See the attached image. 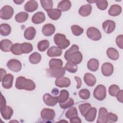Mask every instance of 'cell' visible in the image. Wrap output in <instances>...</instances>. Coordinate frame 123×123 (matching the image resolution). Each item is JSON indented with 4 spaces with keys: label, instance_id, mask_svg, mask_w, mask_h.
I'll return each mask as SVG.
<instances>
[{
    "label": "cell",
    "instance_id": "cell-35",
    "mask_svg": "<svg viewBox=\"0 0 123 123\" xmlns=\"http://www.w3.org/2000/svg\"><path fill=\"white\" fill-rule=\"evenodd\" d=\"M77 64L72 62L71 61H68L64 66L65 70L71 73H75L77 71Z\"/></svg>",
    "mask_w": 123,
    "mask_h": 123
},
{
    "label": "cell",
    "instance_id": "cell-30",
    "mask_svg": "<svg viewBox=\"0 0 123 123\" xmlns=\"http://www.w3.org/2000/svg\"><path fill=\"white\" fill-rule=\"evenodd\" d=\"M108 57L112 60H117L119 58V54L117 49L113 48H109L106 51Z\"/></svg>",
    "mask_w": 123,
    "mask_h": 123
},
{
    "label": "cell",
    "instance_id": "cell-6",
    "mask_svg": "<svg viewBox=\"0 0 123 123\" xmlns=\"http://www.w3.org/2000/svg\"><path fill=\"white\" fill-rule=\"evenodd\" d=\"M48 75L50 77L57 78L61 76H63L65 73V70L62 67L59 68L51 69L48 68L46 70Z\"/></svg>",
    "mask_w": 123,
    "mask_h": 123
},
{
    "label": "cell",
    "instance_id": "cell-24",
    "mask_svg": "<svg viewBox=\"0 0 123 123\" xmlns=\"http://www.w3.org/2000/svg\"><path fill=\"white\" fill-rule=\"evenodd\" d=\"M36 35V30L33 26L27 28L24 32V37L26 39L31 40L33 39Z\"/></svg>",
    "mask_w": 123,
    "mask_h": 123
},
{
    "label": "cell",
    "instance_id": "cell-7",
    "mask_svg": "<svg viewBox=\"0 0 123 123\" xmlns=\"http://www.w3.org/2000/svg\"><path fill=\"white\" fill-rule=\"evenodd\" d=\"M0 110L2 118L6 120H10L13 113L12 109L9 106H6V105L0 106Z\"/></svg>",
    "mask_w": 123,
    "mask_h": 123
},
{
    "label": "cell",
    "instance_id": "cell-32",
    "mask_svg": "<svg viewBox=\"0 0 123 123\" xmlns=\"http://www.w3.org/2000/svg\"><path fill=\"white\" fill-rule=\"evenodd\" d=\"M11 27L7 24H1L0 25V34L2 36H7L11 33Z\"/></svg>",
    "mask_w": 123,
    "mask_h": 123
},
{
    "label": "cell",
    "instance_id": "cell-55",
    "mask_svg": "<svg viewBox=\"0 0 123 123\" xmlns=\"http://www.w3.org/2000/svg\"><path fill=\"white\" fill-rule=\"evenodd\" d=\"M24 0H13V2L15 3V4H17V5H20V4H21L23 2H24Z\"/></svg>",
    "mask_w": 123,
    "mask_h": 123
},
{
    "label": "cell",
    "instance_id": "cell-18",
    "mask_svg": "<svg viewBox=\"0 0 123 123\" xmlns=\"http://www.w3.org/2000/svg\"><path fill=\"white\" fill-rule=\"evenodd\" d=\"M47 55L50 57L60 56L62 53V50L58 47L52 46L47 50Z\"/></svg>",
    "mask_w": 123,
    "mask_h": 123
},
{
    "label": "cell",
    "instance_id": "cell-50",
    "mask_svg": "<svg viewBox=\"0 0 123 123\" xmlns=\"http://www.w3.org/2000/svg\"><path fill=\"white\" fill-rule=\"evenodd\" d=\"M116 43L117 45L121 49H123V36L120 35L118 36L116 38Z\"/></svg>",
    "mask_w": 123,
    "mask_h": 123
},
{
    "label": "cell",
    "instance_id": "cell-44",
    "mask_svg": "<svg viewBox=\"0 0 123 123\" xmlns=\"http://www.w3.org/2000/svg\"><path fill=\"white\" fill-rule=\"evenodd\" d=\"M95 3L98 8L100 10H105L108 6V2L106 0H97Z\"/></svg>",
    "mask_w": 123,
    "mask_h": 123
},
{
    "label": "cell",
    "instance_id": "cell-9",
    "mask_svg": "<svg viewBox=\"0 0 123 123\" xmlns=\"http://www.w3.org/2000/svg\"><path fill=\"white\" fill-rule=\"evenodd\" d=\"M40 116L42 119L46 120H52L55 117V112L52 109L48 108L43 109L40 113Z\"/></svg>",
    "mask_w": 123,
    "mask_h": 123
},
{
    "label": "cell",
    "instance_id": "cell-52",
    "mask_svg": "<svg viewBox=\"0 0 123 123\" xmlns=\"http://www.w3.org/2000/svg\"><path fill=\"white\" fill-rule=\"evenodd\" d=\"M70 122L71 123H81L82 122L81 120L78 116H74L70 119Z\"/></svg>",
    "mask_w": 123,
    "mask_h": 123
},
{
    "label": "cell",
    "instance_id": "cell-5",
    "mask_svg": "<svg viewBox=\"0 0 123 123\" xmlns=\"http://www.w3.org/2000/svg\"><path fill=\"white\" fill-rule=\"evenodd\" d=\"M87 37L94 41H98L101 38V34L98 29L94 27H90L86 30Z\"/></svg>",
    "mask_w": 123,
    "mask_h": 123
},
{
    "label": "cell",
    "instance_id": "cell-45",
    "mask_svg": "<svg viewBox=\"0 0 123 123\" xmlns=\"http://www.w3.org/2000/svg\"><path fill=\"white\" fill-rule=\"evenodd\" d=\"M76 116H78V112L76 108L74 107L70 108L65 113V116L69 119Z\"/></svg>",
    "mask_w": 123,
    "mask_h": 123
},
{
    "label": "cell",
    "instance_id": "cell-29",
    "mask_svg": "<svg viewBox=\"0 0 123 123\" xmlns=\"http://www.w3.org/2000/svg\"><path fill=\"white\" fill-rule=\"evenodd\" d=\"M87 67L91 71L96 72L99 67V62L97 59L92 58L90 59L87 63Z\"/></svg>",
    "mask_w": 123,
    "mask_h": 123
},
{
    "label": "cell",
    "instance_id": "cell-22",
    "mask_svg": "<svg viewBox=\"0 0 123 123\" xmlns=\"http://www.w3.org/2000/svg\"><path fill=\"white\" fill-rule=\"evenodd\" d=\"M92 9V8L90 4H85L80 7L78 11V13L81 16L83 17H86L90 14Z\"/></svg>",
    "mask_w": 123,
    "mask_h": 123
},
{
    "label": "cell",
    "instance_id": "cell-16",
    "mask_svg": "<svg viewBox=\"0 0 123 123\" xmlns=\"http://www.w3.org/2000/svg\"><path fill=\"white\" fill-rule=\"evenodd\" d=\"M55 31V27L54 25L51 24H47L45 25L42 28V34L47 37L52 36Z\"/></svg>",
    "mask_w": 123,
    "mask_h": 123
},
{
    "label": "cell",
    "instance_id": "cell-31",
    "mask_svg": "<svg viewBox=\"0 0 123 123\" xmlns=\"http://www.w3.org/2000/svg\"><path fill=\"white\" fill-rule=\"evenodd\" d=\"M49 68L51 69L61 68L63 65V62L60 59H51L49 61Z\"/></svg>",
    "mask_w": 123,
    "mask_h": 123
},
{
    "label": "cell",
    "instance_id": "cell-37",
    "mask_svg": "<svg viewBox=\"0 0 123 123\" xmlns=\"http://www.w3.org/2000/svg\"><path fill=\"white\" fill-rule=\"evenodd\" d=\"M69 97V92L65 89H62L60 92V95L58 97L59 103H63L66 101Z\"/></svg>",
    "mask_w": 123,
    "mask_h": 123
},
{
    "label": "cell",
    "instance_id": "cell-13",
    "mask_svg": "<svg viewBox=\"0 0 123 123\" xmlns=\"http://www.w3.org/2000/svg\"><path fill=\"white\" fill-rule=\"evenodd\" d=\"M55 84L57 86L59 87H67L71 84V80L67 77L61 76L56 78Z\"/></svg>",
    "mask_w": 123,
    "mask_h": 123
},
{
    "label": "cell",
    "instance_id": "cell-40",
    "mask_svg": "<svg viewBox=\"0 0 123 123\" xmlns=\"http://www.w3.org/2000/svg\"><path fill=\"white\" fill-rule=\"evenodd\" d=\"M91 107V105L89 103H85L81 104L79 105L78 108L80 111L81 114L83 116H85L86 113L88 111V110Z\"/></svg>",
    "mask_w": 123,
    "mask_h": 123
},
{
    "label": "cell",
    "instance_id": "cell-48",
    "mask_svg": "<svg viewBox=\"0 0 123 123\" xmlns=\"http://www.w3.org/2000/svg\"><path fill=\"white\" fill-rule=\"evenodd\" d=\"M120 90V87L116 85H112L109 88V93L112 97H115L117 93Z\"/></svg>",
    "mask_w": 123,
    "mask_h": 123
},
{
    "label": "cell",
    "instance_id": "cell-19",
    "mask_svg": "<svg viewBox=\"0 0 123 123\" xmlns=\"http://www.w3.org/2000/svg\"><path fill=\"white\" fill-rule=\"evenodd\" d=\"M84 80L86 85L89 86H94L96 83V78L92 74L86 73L84 76Z\"/></svg>",
    "mask_w": 123,
    "mask_h": 123
},
{
    "label": "cell",
    "instance_id": "cell-47",
    "mask_svg": "<svg viewBox=\"0 0 123 123\" xmlns=\"http://www.w3.org/2000/svg\"><path fill=\"white\" fill-rule=\"evenodd\" d=\"M79 96L83 99H88L90 96V91L87 89H82L79 91Z\"/></svg>",
    "mask_w": 123,
    "mask_h": 123
},
{
    "label": "cell",
    "instance_id": "cell-56",
    "mask_svg": "<svg viewBox=\"0 0 123 123\" xmlns=\"http://www.w3.org/2000/svg\"><path fill=\"white\" fill-rule=\"evenodd\" d=\"M58 93H59V90H58V89H56V88H54L52 90V94L54 95H56L58 94Z\"/></svg>",
    "mask_w": 123,
    "mask_h": 123
},
{
    "label": "cell",
    "instance_id": "cell-28",
    "mask_svg": "<svg viewBox=\"0 0 123 123\" xmlns=\"http://www.w3.org/2000/svg\"><path fill=\"white\" fill-rule=\"evenodd\" d=\"M122 7L117 4L112 5L108 11V13L112 16H116L121 14L122 12Z\"/></svg>",
    "mask_w": 123,
    "mask_h": 123
},
{
    "label": "cell",
    "instance_id": "cell-23",
    "mask_svg": "<svg viewBox=\"0 0 123 123\" xmlns=\"http://www.w3.org/2000/svg\"><path fill=\"white\" fill-rule=\"evenodd\" d=\"M96 115L97 109L95 107H91L86 112L84 117L86 121L89 122H92L95 120Z\"/></svg>",
    "mask_w": 123,
    "mask_h": 123
},
{
    "label": "cell",
    "instance_id": "cell-53",
    "mask_svg": "<svg viewBox=\"0 0 123 123\" xmlns=\"http://www.w3.org/2000/svg\"><path fill=\"white\" fill-rule=\"evenodd\" d=\"M74 79H75L76 82L77 83V86H76V88H77V89H79V88L81 87V85H82V81H81V79H80L79 77L76 76H74Z\"/></svg>",
    "mask_w": 123,
    "mask_h": 123
},
{
    "label": "cell",
    "instance_id": "cell-25",
    "mask_svg": "<svg viewBox=\"0 0 123 123\" xmlns=\"http://www.w3.org/2000/svg\"><path fill=\"white\" fill-rule=\"evenodd\" d=\"M108 114V111L105 108L101 107L99 110L98 118L97 121V123H106V116Z\"/></svg>",
    "mask_w": 123,
    "mask_h": 123
},
{
    "label": "cell",
    "instance_id": "cell-41",
    "mask_svg": "<svg viewBox=\"0 0 123 123\" xmlns=\"http://www.w3.org/2000/svg\"><path fill=\"white\" fill-rule=\"evenodd\" d=\"M71 29L72 33L75 36H79L81 35L84 32V29L83 28L76 25H72L71 27Z\"/></svg>",
    "mask_w": 123,
    "mask_h": 123
},
{
    "label": "cell",
    "instance_id": "cell-57",
    "mask_svg": "<svg viewBox=\"0 0 123 123\" xmlns=\"http://www.w3.org/2000/svg\"><path fill=\"white\" fill-rule=\"evenodd\" d=\"M87 2H88L89 3H95L96 0H86Z\"/></svg>",
    "mask_w": 123,
    "mask_h": 123
},
{
    "label": "cell",
    "instance_id": "cell-12",
    "mask_svg": "<svg viewBox=\"0 0 123 123\" xmlns=\"http://www.w3.org/2000/svg\"><path fill=\"white\" fill-rule=\"evenodd\" d=\"M116 26L115 23L112 20H107L102 24V28L107 34L112 33L115 29Z\"/></svg>",
    "mask_w": 123,
    "mask_h": 123
},
{
    "label": "cell",
    "instance_id": "cell-27",
    "mask_svg": "<svg viewBox=\"0 0 123 123\" xmlns=\"http://www.w3.org/2000/svg\"><path fill=\"white\" fill-rule=\"evenodd\" d=\"M72 6V3L70 0H63L61 1L58 4V9L61 12L67 11L70 9Z\"/></svg>",
    "mask_w": 123,
    "mask_h": 123
},
{
    "label": "cell",
    "instance_id": "cell-51",
    "mask_svg": "<svg viewBox=\"0 0 123 123\" xmlns=\"http://www.w3.org/2000/svg\"><path fill=\"white\" fill-rule=\"evenodd\" d=\"M118 101L121 103L123 102V90H120L117 93L116 96Z\"/></svg>",
    "mask_w": 123,
    "mask_h": 123
},
{
    "label": "cell",
    "instance_id": "cell-4",
    "mask_svg": "<svg viewBox=\"0 0 123 123\" xmlns=\"http://www.w3.org/2000/svg\"><path fill=\"white\" fill-rule=\"evenodd\" d=\"M14 13L13 8L10 5L4 6L0 11V17L3 20H9Z\"/></svg>",
    "mask_w": 123,
    "mask_h": 123
},
{
    "label": "cell",
    "instance_id": "cell-34",
    "mask_svg": "<svg viewBox=\"0 0 123 123\" xmlns=\"http://www.w3.org/2000/svg\"><path fill=\"white\" fill-rule=\"evenodd\" d=\"M41 60V56L40 53L35 52L32 53L29 57V61L32 64H37Z\"/></svg>",
    "mask_w": 123,
    "mask_h": 123
},
{
    "label": "cell",
    "instance_id": "cell-20",
    "mask_svg": "<svg viewBox=\"0 0 123 123\" xmlns=\"http://www.w3.org/2000/svg\"><path fill=\"white\" fill-rule=\"evenodd\" d=\"M38 8V3L36 0H29L28 1L24 6L25 10L29 12H33L36 10H37Z\"/></svg>",
    "mask_w": 123,
    "mask_h": 123
},
{
    "label": "cell",
    "instance_id": "cell-2",
    "mask_svg": "<svg viewBox=\"0 0 123 123\" xmlns=\"http://www.w3.org/2000/svg\"><path fill=\"white\" fill-rule=\"evenodd\" d=\"M54 41L58 48L62 49H66L70 44L69 40L62 34L57 33L54 36Z\"/></svg>",
    "mask_w": 123,
    "mask_h": 123
},
{
    "label": "cell",
    "instance_id": "cell-39",
    "mask_svg": "<svg viewBox=\"0 0 123 123\" xmlns=\"http://www.w3.org/2000/svg\"><path fill=\"white\" fill-rule=\"evenodd\" d=\"M41 5L42 8L45 11H49L52 9L53 3V1L51 0H41L40 1Z\"/></svg>",
    "mask_w": 123,
    "mask_h": 123
},
{
    "label": "cell",
    "instance_id": "cell-15",
    "mask_svg": "<svg viewBox=\"0 0 123 123\" xmlns=\"http://www.w3.org/2000/svg\"><path fill=\"white\" fill-rule=\"evenodd\" d=\"M13 78V76L12 74H7L1 81L2 87L5 89L11 88L12 86Z\"/></svg>",
    "mask_w": 123,
    "mask_h": 123
},
{
    "label": "cell",
    "instance_id": "cell-11",
    "mask_svg": "<svg viewBox=\"0 0 123 123\" xmlns=\"http://www.w3.org/2000/svg\"><path fill=\"white\" fill-rule=\"evenodd\" d=\"M83 60L82 54L79 51L74 52L70 54L67 58L66 61H71L72 62L77 64L81 63Z\"/></svg>",
    "mask_w": 123,
    "mask_h": 123
},
{
    "label": "cell",
    "instance_id": "cell-42",
    "mask_svg": "<svg viewBox=\"0 0 123 123\" xmlns=\"http://www.w3.org/2000/svg\"><path fill=\"white\" fill-rule=\"evenodd\" d=\"M59 104L62 109H66L71 108L74 104V101L72 98H69L66 101L63 103H59Z\"/></svg>",
    "mask_w": 123,
    "mask_h": 123
},
{
    "label": "cell",
    "instance_id": "cell-14",
    "mask_svg": "<svg viewBox=\"0 0 123 123\" xmlns=\"http://www.w3.org/2000/svg\"><path fill=\"white\" fill-rule=\"evenodd\" d=\"M114 67L113 65L110 62H105L101 66V73L104 76H110L113 72Z\"/></svg>",
    "mask_w": 123,
    "mask_h": 123
},
{
    "label": "cell",
    "instance_id": "cell-46",
    "mask_svg": "<svg viewBox=\"0 0 123 123\" xmlns=\"http://www.w3.org/2000/svg\"><path fill=\"white\" fill-rule=\"evenodd\" d=\"M79 47L77 45H75V44L73 45L72 46V47L69 49L67 50L66 51V52H65L64 56L65 59L66 60L67 58L68 57V56L70 54H71L72 53H74V52H75V51H79Z\"/></svg>",
    "mask_w": 123,
    "mask_h": 123
},
{
    "label": "cell",
    "instance_id": "cell-8",
    "mask_svg": "<svg viewBox=\"0 0 123 123\" xmlns=\"http://www.w3.org/2000/svg\"><path fill=\"white\" fill-rule=\"evenodd\" d=\"M7 67L14 72H18L22 69V63L18 60L11 59L7 63Z\"/></svg>",
    "mask_w": 123,
    "mask_h": 123
},
{
    "label": "cell",
    "instance_id": "cell-10",
    "mask_svg": "<svg viewBox=\"0 0 123 123\" xmlns=\"http://www.w3.org/2000/svg\"><path fill=\"white\" fill-rule=\"evenodd\" d=\"M43 99L46 105L53 107L55 106L58 102V98L53 97L49 93H46L43 95Z\"/></svg>",
    "mask_w": 123,
    "mask_h": 123
},
{
    "label": "cell",
    "instance_id": "cell-54",
    "mask_svg": "<svg viewBox=\"0 0 123 123\" xmlns=\"http://www.w3.org/2000/svg\"><path fill=\"white\" fill-rule=\"evenodd\" d=\"M0 81L1 82L2 79L3 78V77L7 74H6V71L2 68H0Z\"/></svg>",
    "mask_w": 123,
    "mask_h": 123
},
{
    "label": "cell",
    "instance_id": "cell-38",
    "mask_svg": "<svg viewBox=\"0 0 123 123\" xmlns=\"http://www.w3.org/2000/svg\"><path fill=\"white\" fill-rule=\"evenodd\" d=\"M49 42L48 40H42L39 41L37 43V49H38L41 51L43 52L45 51L49 47Z\"/></svg>",
    "mask_w": 123,
    "mask_h": 123
},
{
    "label": "cell",
    "instance_id": "cell-43",
    "mask_svg": "<svg viewBox=\"0 0 123 123\" xmlns=\"http://www.w3.org/2000/svg\"><path fill=\"white\" fill-rule=\"evenodd\" d=\"M21 45L20 43H15L13 44L11 51L15 55H20L22 54V52L21 50Z\"/></svg>",
    "mask_w": 123,
    "mask_h": 123
},
{
    "label": "cell",
    "instance_id": "cell-17",
    "mask_svg": "<svg viewBox=\"0 0 123 123\" xmlns=\"http://www.w3.org/2000/svg\"><path fill=\"white\" fill-rule=\"evenodd\" d=\"M46 17L44 12H38L35 13L32 17V22L35 24H39L44 22Z\"/></svg>",
    "mask_w": 123,
    "mask_h": 123
},
{
    "label": "cell",
    "instance_id": "cell-49",
    "mask_svg": "<svg viewBox=\"0 0 123 123\" xmlns=\"http://www.w3.org/2000/svg\"><path fill=\"white\" fill-rule=\"evenodd\" d=\"M118 120L117 116L112 112L108 113L106 116V123H115Z\"/></svg>",
    "mask_w": 123,
    "mask_h": 123
},
{
    "label": "cell",
    "instance_id": "cell-26",
    "mask_svg": "<svg viewBox=\"0 0 123 123\" xmlns=\"http://www.w3.org/2000/svg\"><path fill=\"white\" fill-rule=\"evenodd\" d=\"M47 12L48 16L53 20L59 19L62 15V12L58 9H52Z\"/></svg>",
    "mask_w": 123,
    "mask_h": 123
},
{
    "label": "cell",
    "instance_id": "cell-3",
    "mask_svg": "<svg viewBox=\"0 0 123 123\" xmlns=\"http://www.w3.org/2000/svg\"><path fill=\"white\" fill-rule=\"evenodd\" d=\"M107 94L106 87L102 85H98L94 89L93 92V96L98 100H104Z\"/></svg>",
    "mask_w": 123,
    "mask_h": 123
},
{
    "label": "cell",
    "instance_id": "cell-1",
    "mask_svg": "<svg viewBox=\"0 0 123 123\" xmlns=\"http://www.w3.org/2000/svg\"><path fill=\"white\" fill-rule=\"evenodd\" d=\"M15 87L19 90L25 89L27 91L34 90L36 88L35 82L29 79H26L24 76H19L16 78Z\"/></svg>",
    "mask_w": 123,
    "mask_h": 123
},
{
    "label": "cell",
    "instance_id": "cell-33",
    "mask_svg": "<svg viewBox=\"0 0 123 123\" xmlns=\"http://www.w3.org/2000/svg\"><path fill=\"white\" fill-rule=\"evenodd\" d=\"M28 14L25 12H22L18 13L15 16V20L19 23L25 22L28 18Z\"/></svg>",
    "mask_w": 123,
    "mask_h": 123
},
{
    "label": "cell",
    "instance_id": "cell-36",
    "mask_svg": "<svg viewBox=\"0 0 123 123\" xmlns=\"http://www.w3.org/2000/svg\"><path fill=\"white\" fill-rule=\"evenodd\" d=\"M33 45L30 43L24 42L21 45V50L23 53H29L33 50Z\"/></svg>",
    "mask_w": 123,
    "mask_h": 123
},
{
    "label": "cell",
    "instance_id": "cell-21",
    "mask_svg": "<svg viewBox=\"0 0 123 123\" xmlns=\"http://www.w3.org/2000/svg\"><path fill=\"white\" fill-rule=\"evenodd\" d=\"M12 45V42L7 39H3L0 42V49L3 52L11 51Z\"/></svg>",
    "mask_w": 123,
    "mask_h": 123
}]
</instances>
